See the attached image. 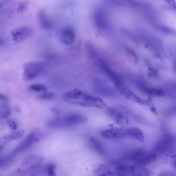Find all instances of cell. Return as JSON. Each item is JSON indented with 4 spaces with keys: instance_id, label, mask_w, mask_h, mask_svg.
Masks as SVG:
<instances>
[{
    "instance_id": "cell-1",
    "label": "cell",
    "mask_w": 176,
    "mask_h": 176,
    "mask_svg": "<svg viewBox=\"0 0 176 176\" xmlns=\"http://www.w3.org/2000/svg\"><path fill=\"white\" fill-rule=\"evenodd\" d=\"M63 100L66 102L83 107L104 108L106 104L100 98L75 90L64 94Z\"/></svg>"
},
{
    "instance_id": "cell-2",
    "label": "cell",
    "mask_w": 176,
    "mask_h": 176,
    "mask_svg": "<svg viewBox=\"0 0 176 176\" xmlns=\"http://www.w3.org/2000/svg\"><path fill=\"white\" fill-rule=\"evenodd\" d=\"M157 155L153 152H149L143 149L128 151L123 154L121 161L125 163L138 165L149 164L157 159Z\"/></svg>"
},
{
    "instance_id": "cell-3",
    "label": "cell",
    "mask_w": 176,
    "mask_h": 176,
    "mask_svg": "<svg viewBox=\"0 0 176 176\" xmlns=\"http://www.w3.org/2000/svg\"><path fill=\"white\" fill-rule=\"evenodd\" d=\"M87 117L84 115L75 113L57 117L47 123V126L52 128H68L86 122Z\"/></svg>"
},
{
    "instance_id": "cell-4",
    "label": "cell",
    "mask_w": 176,
    "mask_h": 176,
    "mask_svg": "<svg viewBox=\"0 0 176 176\" xmlns=\"http://www.w3.org/2000/svg\"><path fill=\"white\" fill-rule=\"evenodd\" d=\"M111 167L116 175L149 176L151 172L141 165L128 164L122 161H114L110 164Z\"/></svg>"
},
{
    "instance_id": "cell-5",
    "label": "cell",
    "mask_w": 176,
    "mask_h": 176,
    "mask_svg": "<svg viewBox=\"0 0 176 176\" xmlns=\"http://www.w3.org/2000/svg\"><path fill=\"white\" fill-rule=\"evenodd\" d=\"M46 67V64L42 61L26 63L23 66V79L28 81L42 75Z\"/></svg>"
},
{
    "instance_id": "cell-6",
    "label": "cell",
    "mask_w": 176,
    "mask_h": 176,
    "mask_svg": "<svg viewBox=\"0 0 176 176\" xmlns=\"http://www.w3.org/2000/svg\"><path fill=\"white\" fill-rule=\"evenodd\" d=\"M43 160L42 158L39 155H30L22 162L21 166L17 171V173L22 175L30 174L41 165Z\"/></svg>"
},
{
    "instance_id": "cell-7",
    "label": "cell",
    "mask_w": 176,
    "mask_h": 176,
    "mask_svg": "<svg viewBox=\"0 0 176 176\" xmlns=\"http://www.w3.org/2000/svg\"><path fill=\"white\" fill-rule=\"evenodd\" d=\"M44 134L38 130H34L30 132L27 136L20 143L13 151L17 154L25 150L37 143L43 138Z\"/></svg>"
},
{
    "instance_id": "cell-8",
    "label": "cell",
    "mask_w": 176,
    "mask_h": 176,
    "mask_svg": "<svg viewBox=\"0 0 176 176\" xmlns=\"http://www.w3.org/2000/svg\"><path fill=\"white\" fill-rule=\"evenodd\" d=\"M99 66L100 70L109 78L122 94H123L127 90L125 87L123 81L121 77L111 70L106 63L101 62L99 63Z\"/></svg>"
},
{
    "instance_id": "cell-9",
    "label": "cell",
    "mask_w": 176,
    "mask_h": 176,
    "mask_svg": "<svg viewBox=\"0 0 176 176\" xmlns=\"http://www.w3.org/2000/svg\"><path fill=\"white\" fill-rule=\"evenodd\" d=\"M174 141L173 136L169 134L166 135L155 144L152 152L156 154L167 152L174 145Z\"/></svg>"
},
{
    "instance_id": "cell-10",
    "label": "cell",
    "mask_w": 176,
    "mask_h": 176,
    "mask_svg": "<svg viewBox=\"0 0 176 176\" xmlns=\"http://www.w3.org/2000/svg\"><path fill=\"white\" fill-rule=\"evenodd\" d=\"M32 28L29 26H23L13 29L11 35L13 42L16 43L21 42L25 40L32 35Z\"/></svg>"
},
{
    "instance_id": "cell-11",
    "label": "cell",
    "mask_w": 176,
    "mask_h": 176,
    "mask_svg": "<svg viewBox=\"0 0 176 176\" xmlns=\"http://www.w3.org/2000/svg\"><path fill=\"white\" fill-rule=\"evenodd\" d=\"M94 22L98 28L105 31L110 29L109 19L106 13L103 10H97L94 13Z\"/></svg>"
},
{
    "instance_id": "cell-12",
    "label": "cell",
    "mask_w": 176,
    "mask_h": 176,
    "mask_svg": "<svg viewBox=\"0 0 176 176\" xmlns=\"http://www.w3.org/2000/svg\"><path fill=\"white\" fill-rule=\"evenodd\" d=\"M76 37L75 32L70 27H66L62 29L58 34L60 42L66 46L72 45L75 42Z\"/></svg>"
},
{
    "instance_id": "cell-13",
    "label": "cell",
    "mask_w": 176,
    "mask_h": 176,
    "mask_svg": "<svg viewBox=\"0 0 176 176\" xmlns=\"http://www.w3.org/2000/svg\"><path fill=\"white\" fill-rule=\"evenodd\" d=\"M101 136L107 139H120L127 137V129L116 128L110 129L101 132Z\"/></svg>"
},
{
    "instance_id": "cell-14",
    "label": "cell",
    "mask_w": 176,
    "mask_h": 176,
    "mask_svg": "<svg viewBox=\"0 0 176 176\" xmlns=\"http://www.w3.org/2000/svg\"><path fill=\"white\" fill-rule=\"evenodd\" d=\"M107 113L116 123L121 126H126L128 124V120L122 113L113 108H109L107 110Z\"/></svg>"
},
{
    "instance_id": "cell-15",
    "label": "cell",
    "mask_w": 176,
    "mask_h": 176,
    "mask_svg": "<svg viewBox=\"0 0 176 176\" xmlns=\"http://www.w3.org/2000/svg\"><path fill=\"white\" fill-rule=\"evenodd\" d=\"M37 19L40 28L42 29L48 31L52 29L53 27L52 22L44 11H41L39 12Z\"/></svg>"
},
{
    "instance_id": "cell-16",
    "label": "cell",
    "mask_w": 176,
    "mask_h": 176,
    "mask_svg": "<svg viewBox=\"0 0 176 176\" xmlns=\"http://www.w3.org/2000/svg\"><path fill=\"white\" fill-rule=\"evenodd\" d=\"M93 171L95 174L99 176L116 175L113 170L102 164H97L93 165Z\"/></svg>"
},
{
    "instance_id": "cell-17",
    "label": "cell",
    "mask_w": 176,
    "mask_h": 176,
    "mask_svg": "<svg viewBox=\"0 0 176 176\" xmlns=\"http://www.w3.org/2000/svg\"><path fill=\"white\" fill-rule=\"evenodd\" d=\"M11 115V110L8 104L7 97L3 94L0 95V116L3 118H6Z\"/></svg>"
},
{
    "instance_id": "cell-18",
    "label": "cell",
    "mask_w": 176,
    "mask_h": 176,
    "mask_svg": "<svg viewBox=\"0 0 176 176\" xmlns=\"http://www.w3.org/2000/svg\"><path fill=\"white\" fill-rule=\"evenodd\" d=\"M127 137L134 139L138 141L143 142L144 140V134L139 128L134 127L127 129Z\"/></svg>"
},
{
    "instance_id": "cell-19",
    "label": "cell",
    "mask_w": 176,
    "mask_h": 176,
    "mask_svg": "<svg viewBox=\"0 0 176 176\" xmlns=\"http://www.w3.org/2000/svg\"><path fill=\"white\" fill-rule=\"evenodd\" d=\"M17 154L12 151L6 156L1 157L0 158V169H4L11 165L15 159Z\"/></svg>"
},
{
    "instance_id": "cell-20",
    "label": "cell",
    "mask_w": 176,
    "mask_h": 176,
    "mask_svg": "<svg viewBox=\"0 0 176 176\" xmlns=\"http://www.w3.org/2000/svg\"><path fill=\"white\" fill-rule=\"evenodd\" d=\"M90 143L91 147L95 151L100 154H104V150L102 145L96 138L93 137H90Z\"/></svg>"
},
{
    "instance_id": "cell-21",
    "label": "cell",
    "mask_w": 176,
    "mask_h": 176,
    "mask_svg": "<svg viewBox=\"0 0 176 176\" xmlns=\"http://www.w3.org/2000/svg\"><path fill=\"white\" fill-rule=\"evenodd\" d=\"M145 93L149 95H151L155 97H162L165 95V93L163 90L153 89V88H149L147 87L145 90Z\"/></svg>"
},
{
    "instance_id": "cell-22",
    "label": "cell",
    "mask_w": 176,
    "mask_h": 176,
    "mask_svg": "<svg viewBox=\"0 0 176 176\" xmlns=\"http://www.w3.org/2000/svg\"><path fill=\"white\" fill-rule=\"evenodd\" d=\"M29 90L34 92H43L47 90V87L41 84H36L31 85L29 87Z\"/></svg>"
},
{
    "instance_id": "cell-23",
    "label": "cell",
    "mask_w": 176,
    "mask_h": 176,
    "mask_svg": "<svg viewBox=\"0 0 176 176\" xmlns=\"http://www.w3.org/2000/svg\"><path fill=\"white\" fill-rule=\"evenodd\" d=\"M14 138L12 133L7 135L1 138L0 139V148L1 150L4 148L7 144L12 140H14Z\"/></svg>"
},
{
    "instance_id": "cell-24",
    "label": "cell",
    "mask_w": 176,
    "mask_h": 176,
    "mask_svg": "<svg viewBox=\"0 0 176 176\" xmlns=\"http://www.w3.org/2000/svg\"><path fill=\"white\" fill-rule=\"evenodd\" d=\"M44 170L45 173L49 176H55L56 166L52 164H48L44 166Z\"/></svg>"
},
{
    "instance_id": "cell-25",
    "label": "cell",
    "mask_w": 176,
    "mask_h": 176,
    "mask_svg": "<svg viewBox=\"0 0 176 176\" xmlns=\"http://www.w3.org/2000/svg\"><path fill=\"white\" fill-rule=\"evenodd\" d=\"M39 97L43 100H51L55 97V94L51 92H44L39 95Z\"/></svg>"
},
{
    "instance_id": "cell-26",
    "label": "cell",
    "mask_w": 176,
    "mask_h": 176,
    "mask_svg": "<svg viewBox=\"0 0 176 176\" xmlns=\"http://www.w3.org/2000/svg\"><path fill=\"white\" fill-rule=\"evenodd\" d=\"M28 7V3L27 1H23L19 3L17 12L19 13L24 12L27 11Z\"/></svg>"
},
{
    "instance_id": "cell-27",
    "label": "cell",
    "mask_w": 176,
    "mask_h": 176,
    "mask_svg": "<svg viewBox=\"0 0 176 176\" xmlns=\"http://www.w3.org/2000/svg\"><path fill=\"white\" fill-rule=\"evenodd\" d=\"M8 126L13 130H16L17 128L16 122L12 120H9L7 121Z\"/></svg>"
},
{
    "instance_id": "cell-28",
    "label": "cell",
    "mask_w": 176,
    "mask_h": 176,
    "mask_svg": "<svg viewBox=\"0 0 176 176\" xmlns=\"http://www.w3.org/2000/svg\"><path fill=\"white\" fill-rule=\"evenodd\" d=\"M167 156L172 158L176 159V149L170 150L167 152Z\"/></svg>"
},
{
    "instance_id": "cell-29",
    "label": "cell",
    "mask_w": 176,
    "mask_h": 176,
    "mask_svg": "<svg viewBox=\"0 0 176 176\" xmlns=\"http://www.w3.org/2000/svg\"><path fill=\"white\" fill-rule=\"evenodd\" d=\"M50 111L55 115L58 116L61 113V110L58 108H50Z\"/></svg>"
},
{
    "instance_id": "cell-30",
    "label": "cell",
    "mask_w": 176,
    "mask_h": 176,
    "mask_svg": "<svg viewBox=\"0 0 176 176\" xmlns=\"http://www.w3.org/2000/svg\"><path fill=\"white\" fill-rule=\"evenodd\" d=\"M163 1L166 2L169 5L173 7L176 5L174 0H163Z\"/></svg>"
},
{
    "instance_id": "cell-31",
    "label": "cell",
    "mask_w": 176,
    "mask_h": 176,
    "mask_svg": "<svg viewBox=\"0 0 176 176\" xmlns=\"http://www.w3.org/2000/svg\"><path fill=\"white\" fill-rule=\"evenodd\" d=\"M149 108L151 111L152 113L155 114H157V111L155 108L154 106L152 105H150L149 106Z\"/></svg>"
},
{
    "instance_id": "cell-32",
    "label": "cell",
    "mask_w": 176,
    "mask_h": 176,
    "mask_svg": "<svg viewBox=\"0 0 176 176\" xmlns=\"http://www.w3.org/2000/svg\"><path fill=\"white\" fill-rule=\"evenodd\" d=\"M174 70L175 73L176 74V62H175L174 64Z\"/></svg>"
},
{
    "instance_id": "cell-33",
    "label": "cell",
    "mask_w": 176,
    "mask_h": 176,
    "mask_svg": "<svg viewBox=\"0 0 176 176\" xmlns=\"http://www.w3.org/2000/svg\"><path fill=\"white\" fill-rule=\"evenodd\" d=\"M174 168L176 169V161L174 162Z\"/></svg>"
},
{
    "instance_id": "cell-34",
    "label": "cell",
    "mask_w": 176,
    "mask_h": 176,
    "mask_svg": "<svg viewBox=\"0 0 176 176\" xmlns=\"http://www.w3.org/2000/svg\"><path fill=\"white\" fill-rule=\"evenodd\" d=\"M174 7L175 10H176V5L175 6H174Z\"/></svg>"
}]
</instances>
